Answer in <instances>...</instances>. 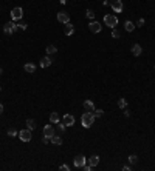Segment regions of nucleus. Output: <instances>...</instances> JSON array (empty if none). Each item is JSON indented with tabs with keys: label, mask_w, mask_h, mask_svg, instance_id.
Masks as SVG:
<instances>
[{
	"label": "nucleus",
	"mask_w": 155,
	"mask_h": 171,
	"mask_svg": "<svg viewBox=\"0 0 155 171\" xmlns=\"http://www.w3.org/2000/svg\"><path fill=\"white\" fill-rule=\"evenodd\" d=\"M50 142V137H47V136H44L42 137V143H48Z\"/></svg>",
	"instance_id": "obj_34"
},
{
	"label": "nucleus",
	"mask_w": 155,
	"mask_h": 171,
	"mask_svg": "<svg viewBox=\"0 0 155 171\" xmlns=\"http://www.w3.org/2000/svg\"><path fill=\"white\" fill-rule=\"evenodd\" d=\"M143 25H144V19H138V22L135 23V26H138V28H141Z\"/></svg>",
	"instance_id": "obj_31"
},
{
	"label": "nucleus",
	"mask_w": 155,
	"mask_h": 171,
	"mask_svg": "<svg viewBox=\"0 0 155 171\" xmlns=\"http://www.w3.org/2000/svg\"><path fill=\"white\" fill-rule=\"evenodd\" d=\"M82 106H84L85 111H89V113H93V111L96 109V108H95V103H93L92 100H85L84 103H82Z\"/></svg>",
	"instance_id": "obj_12"
},
{
	"label": "nucleus",
	"mask_w": 155,
	"mask_h": 171,
	"mask_svg": "<svg viewBox=\"0 0 155 171\" xmlns=\"http://www.w3.org/2000/svg\"><path fill=\"white\" fill-rule=\"evenodd\" d=\"M104 23L109 26V28H115L118 25V17L115 14H106L104 16Z\"/></svg>",
	"instance_id": "obj_2"
},
{
	"label": "nucleus",
	"mask_w": 155,
	"mask_h": 171,
	"mask_svg": "<svg viewBox=\"0 0 155 171\" xmlns=\"http://www.w3.org/2000/svg\"><path fill=\"white\" fill-rule=\"evenodd\" d=\"M0 91H2V86H0Z\"/></svg>",
	"instance_id": "obj_40"
},
{
	"label": "nucleus",
	"mask_w": 155,
	"mask_h": 171,
	"mask_svg": "<svg viewBox=\"0 0 155 171\" xmlns=\"http://www.w3.org/2000/svg\"><path fill=\"white\" fill-rule=\"evenodd\" d=\"M141 52H143V48H141V45L140 43H135L132 46V54L135 57H138V56H141Z\"/></svg>",
	"instance_id": "obj_15"
},
{
	"label": "nucleus",
	"mask_w": 155,
	"mask_h": 171,
	"mask_svg": "<svg viewBox=\"0 0 155 171\" xmlns=\"http://www.w3.org/2000/svg\"><path fill=\"white\" fill-rule=\"evenodd\" d=\"M129 162L132 163V165H135V163L138 162V157H137L135 154H132V156H129Z\"/></svg>",
	"instance_id": "obj_27"
},
{
	"label": "nucleus",
	"mask_w": 155,
	"mask_h": 171,
	"mask_svg": "<svg viewBox=\"0 0 155 171\" xmlns=\"http://www.w3.org/2000/svg\"><path fill=\"white\" fill-rule=\"evenodd\" d=\"M65 128H67L65 124H59V122H57V131H59V133H64Z\"/></svg>",
	"instance_id": "obj_30"
},
{
	"label": "nucleus",
	"mask_w": 155,
	"mask_h": 171,
	"mask_svg": "<svg viewBox=\"0 0 155 171\" xmlns=\"http://www.w3.org/2000/svg\"><path fill=\"white\" fill-rule=\"evenodd\" d=\"M93 122H95V114L93 113L85 111L82 116H81V124H82L84 128H90L93 125Z\"/></svg>",
	"instance_id": "obj_1"
},
{
	"label": "nucleus",
	"mask_w": 155,
	"mask_h": 171,
	"mask_svg": "<svg viewBox=\"0 0 155 171\" xmlns=\"http://www.w3.org/2000/svg\"><path fill=\"white\" fill-rule=\"evenodd\" d=\"M124 116H126V117H129V116H130V111H129V109H126V111H124Z\"/></svg>",
	"instance_id": "obj_35"
},
{
	"label": "nucleus",
	"mask_w": 155,
	"mask_h": 171,
	"mask_svg": "<svg viewBox=\"0 0 155 171\" xmlns=\"http://www.w3.org/2000/svg\"><path fill=\"white\" fill-rule=\"evenodd\" d=\"M22 17H23V9L20 8V6H17V8H14L11 11V19L14 20V22H16V20H20Z\"/></svg>",
	"instance_id": "obj_6"
},
{
	"label": "nucleus",
	"mask_w": 155,
	"mask_h": 171,
	"mask_svg": "<svg viewBox=\"0 0 155 171\" xmlns=\"http://www.w3.org/2000/svg\"><path fill=\"white\" fill-rule=\"evenodd\" d=\"M57 20L60 23H67V22H70V16H68V12H65V11H59L57 12Z\"/></svg>",
	"instance_id": "obj_9"
},
{
	"label": "nucleus",
	"mask_w": 155,
	"mask_h": 171,
	"mask_svg": "<svg viewBox=\"0 0 155 171\" xmlns=\"http://www.w3.org/2000/svg\"><path fill=\"white\" fill-rule=\"evenodd\" d=\"M98 163H99V157H98V156H92V157H90V160H89V165L96 167Z\"/></svg>",
	"instance_id": "obj_20"
},
{
	"label": "nucleus",
	"mask_w": 155,
	"mask_h": 171,
	"mask_svg": "<svg viewBox=\"0 0 155 171\" xmlns=\"http://www.w3.org/2000/svg\"><path fill=\"white\" fill-rule=\"evenodd\" d=\"M85 162H87L85 156H84V154H79V156L75 157V160H73V165H75L76 168H82V167L85 165Z\"/></svg>",
	"instance_id": "obj_5"
},
{
	"label": "nucleus",
	"mask_w": 155,
	"mask_h": 171,
	"mask_svg": "<svg viewBox=\"0 0 155 171\" xmlns=\"http://www.w3.org/2000/svg\"><path fill=\"white\" fill-rule=\"evenodd\" d=\"M64 32H65V36H71V34L75 32V26H73V23L67 22L65 26H64Z\"/></svg>",
	"instance_id": "obj_13"
},
{
	"label": "nucleus",
	"mask_w": 155,
	"mask_h": 171,
	"mask_svg": "<svg viewBox=\"0 0 155 171\" xmlns=\"http://www.w3.org/2000/svg\"><path fill=\"white\" fill-rule=\"evenodd\" d=\"M51 63H53V59L50 56H45L40 59V68H48V66H51Z\"/></svg>",
	"instance_id": "obj_10"
},
{
	"label": "nucleus",
	"mask_w": 155,
	"mask_h": 171,
	"mask_svg": "<svg viewBox=\"0 0 155 171\" xmlns=\"http://www.w3.org/2000/svg\"><path fill=\"white\" fill-rule=\"evenodd\" d=\"M26 128L31 129V131H33V129H36V122L33 119H28V120H26Z\"/></svg>",
	"instance_id": "obj_22"
},
{
	"label": "nucleus",
	"mask_w": 155,
	"mask_h": 171,
	"mask_svg": "<svg viewBox=\"0 0 155 171\" xmlns=\"http://www.w3.org/2000/svg\"><path fill=\"white\" fill-rule=\"evenodd\" d=\"M118 108H121V109H126L127 108V100L126 99H118Z\"/></svg>",
	"instance_id": "obj_21"
},
{
	"label": "nucleus",
	"mask_w": 155,
	"mask_h": 171,
	"mask_svg": "<svg viewBox=\"0 0 155 171\" xmlns=\"http://www.w3.org/2000/svg\"><path fill=\"white\" fill-rule=\"evenodd\" d=\"M93 168H95V167H92V165H84V167H82L84 171H92Z\"/></svg>",
	"instance_id": "obj_32"
},
{
	"label": "nucleus",
	"mask_w": 155,
	"mask_h": 171,
	"mask_svg": "<svg viewBox=\"0 0 155 171\" xmlns=\"http://www.w3.org/2000/svg\"><path fill=\"white\" fill-rule=\"evenodd\" d=\"M57 51V48L55 46V45H48L47 46V54H48V56H51V54H55Z\"/></svg>",
	"instance_id": "obj_23"
},
{
	"label": "nucleus",
	"mask_w": 155,
	"mask_h": 171,
	"mask_svg": "<svg viewBox=\"0 0 155 171\" xmlns=\"http://www.w3.org/2000/svg\"><path fill=\"white\" fill-rule=\"evenodd\" d=\"M123 170H124V171H129V170H130V167H129V165H124V167H123Z\"/></svg>",
	"instance_id": "obj_36"
},
{
	"label": "nucleus",
	"mask_w": 155,
	"mask_h": 171,
	"mask_svg": "<svg viewBox=\"0 0 155 171\" xmlns=\"http://www.w3.org/2000/svg\"><path fill=\"white\" fill-rule=\"evenodd\" d=\"M112 37L113 39H119L121 37V31L116 28V26H115V28H112Z\"/></svg>",
	"instance_id": "obj_24"
},
{
	"label": "nucleus",
	"mask_w": 155,
	"mask_h": 171,
	"mask_svg": "<svg viewBox=\"0 0 155 171\" xmlns=\"http://www.w3.org/2000/svg\"><path fill=\"white\" fill-rule=\"evenodd\" d=\"M3 113V103H0V114Z\"/></svg>",
	"instance_id": "obj_37"
},
{
	"label": "nucleus",
	"mask_w": 155,
	"mask_h": 171,
	"mask_svg": "<svg viewBox=\"0 0 155 171\" xmlns=\"http://www.w3.org/2000/svg\"><path fill=\"white\" fill-rule=\"evenodd\" d=\"M8 136H9V137H16V136H17V131H16L14 128H9V129H8Z\"/></svg>",
	"instance_id": "obj_29"
},
{
	"label": "nucleus",
	"mask_w": 155,
	"mask_h": 171,
	"mask_svg": "<svg viewBox=\"0 0 155 171\" xmlns=\"http://www.w3.org/2000/svg\"><path fill=\"white\" fill-rule=\"evenodd\" d=\"M23 70H25L26 73L33 74V73L36 71V65H34V63H31V62H28V63H25V65H23Z\"/></svg>",
	"instance_id": "obj_16"
},
{
	"label": "nucleus",
	"mask_w": 155,
	"mask_h": 171,
	"mask_svg": "<svg viewBox=\"0 0 155 171\" xmlns=\"http://www.w3.org/2000/svg\"><path fill=\"white\" fill-rule=\"evenodd\" d=\"M2 74H3V71H2V68H0V76H2Z\"/></svg>",
	"instance_id": "obj_39"
},
{
	"label": "nucleus",
	"mask_w": 155,
	"mask_h": 171,
	"mask_svg": "<svg viewBox=\"0 0 155 171\" xmlns=\"http://www.w3.org/2000/svg\"><path fill=\"white\" fill-rule=\"evenodd\" d=\"M110 6H112V9L115 12H118V14H119V12H123V9H124V5H123L121 0H113Z\"/></svg>",
	"instance_id": "obj_8"
},
{
	"label": "nucleus",
	"mask_w": 155,
	"mask_h": 171,
	"mask_svg": "<svg viewBox=\"0 0 155 171\" xmlns=\"http://www.w3.org/2000/svg\"><path fill=\"white\" fill-rule=\"evenodd\" d=\"M19 137H20V140H22V142H30L31 137H33V136H31V129L26 128V129L19 131Z\"/></svg>",
	"instance_id": "obj_4"
},
{
	"label": "nucleus",
	"mask_w": 155,
	"mask_h": 171,
	"mask_svg": "<svg viewBox=\"0 0 155 171\" xmlns=\"http://www.w3.org/2000/svg\"><path fill=\"white\" fill-rule=\"evenodd\" d=\"M124 29L127 32H132L133 29H135V23L130 22V20H126V22H124Z\"/></svg>",
	"instance_id": "obj_17"
},
{
	"label": "nucleus",
	"mask_w": 155,
	"mask_h": 171,
	"mask_svg": "<svg viewBox=\"0 0 155 171\" xmlns=\"http://www.w3.org/2000/svg\"><path fill=\"white\" fill-rule=\"evenodd\" d=\"M59 120H60V117H59L57 113H51L50 114V122H51V124H57Z\"/></svg>",
	"instance_id": "obj_19"
},
{
	"label": "nucleus",
	"mask_w": 155,
	"mask_h": 171,
	"mask_svg": "<svg viewBox=\"0 0 155 171\" xmlns=\"http://www.w3.org/2000/svg\"><path fill=\"white\" fill-rule=\"evenodd\" d=\"M17 25V31L20 29V31H25L26 28H28V26H26V23H23V22H20V23H16Z\"/></svg>",
	"instance_id": "obj_26"
},
{
	"label": "nucleus",
	"mask_w": 155,
	"mask_h": 171,
	"mask_svg": "<svg viewBox=\"0 0 155 171\" xmlns=\"http://www.w3.org/2000/svg\"><path fill=\"white\" fill-rule=\"evenodd\" d=\"M85 17L89 19V20H93V19H95V12H93L92 9H87L85 11Z\"/></svg>",
	"instance_id": "obj_25"
},
{
	"label": "nucleus",
	"mask_w": 155,
	"mask_h": 171,
	"mask_svg": "<svg viewBox=\"0 0 155 171\" xmlns=\"http://www.w3.org/2000/svg\"><path fill=\"white\" fill-rule=\"evenodd\" d=\"M51 143H55V145H62V137L60 136H56V134H53L51 136V139H50Z\"/></svg>",
	"instance_id": "obj_18"
},
{
	"label": "nucleus",
	"mask_w": 155,
	"mask_h": 171,
	"mask_svg": "<svg viewBox=\"0 0 155 171\" xmlns=\"http://www.w3.org/2000/svg\"><path fill=\"white\" fill-rule=\"evenodd\" d=\"M53 134H55V128H53V125H45L44 126V136H47V137L51 139Z\"/></svg>",
	"instance_id": "obj_14"
},
{
	"label": "nucleus",
	"mask_w": 155,
	"mask_h": 171,
	"mask_svg": "<svg viewBox=\"0 0 155 171\" xmlns=\"http://www.w3.org/2000/svg\"><path fill=\"white\" fill-rule=\"evenodd\" d=\"M59 2L62 3V5H65V3H67V0H59Z\"/></svg>",
	"instance_id": "obj_38"
},
{
	"label": "nucleus",
	"mask_w": 155,
	"mask_h": 171,
	"mask_svg": "<svg viewBox=\"0 0 155 171\" xmlns=\"http://www.w3.org/2000/svg\"><path fill=\"white\" fill-rule=\"evenodd\" d=\"M62 120H64L65 126H71V125H75V117H73L71 114H64Z\"/></svg>",
	"instance_id": "obj_11"
},
{
	"label": "nucleus",
	"mask_w": 155,
	"mask_h": 171,
	"mask_svg": "<svg viewBox=\"0 0 155 171\" xmlns=\"http://www.w3.org/2000/svg\"><path fill=\"white\" fill-rule=\"evenodd\" d=\"M59 170H62V171H68V170H70V167H68V165H60V167H59Z\"/></svg>",
	"instance_id": "obj_33"
},
{
	"label": "nucleus",
	"mask_w": 155,
	"mask_h": 171,
	"mask_svg": "<svg viewBox=\"0 0 155 171\" xmlns=\"http://www.w3.org/2000/svg\"><path fill=\"white\" fill-rule=\"evenodd\" d=\"M17 31V25L16 22L12 20V22H8V23H5L3 25V32L6 34V36H11V34H14Z\"/></svg>",
	"instance_id": "obj_3"
},
{
	"label": "nucleus",
	"mask_w": 155,
	"mask_h": 171,
	"mask_svg": "<svg viewBox=\"0 0 155 171\" xmlns=\"http://www.w3.org/2000/svg\"><path fill=\"white\" fill-rule=\"evenodd\" d=\"M93 114H95V119H96V117H103L104 111H103V109H95V111H93Z\"/></svg>",
	"instance_id": "obj_28"
},
{
	"label": "nucleus",
	"mask_w": 155,
	"mask_h": 171,
	"mask_svg": "<svg viewBox=\"0 0 155 171\" xmlns=\"http://www.w3.org/2000/svg\"><path fill=\"white\" fill-rule=\"evenodd\" d=\"M89 29L93 34H98V32H101V29H103V25H101L99 22H96V20H92L90 25H89Z\"/></svg>",
	"instance_id": "obj_7"
}]
</instances>
